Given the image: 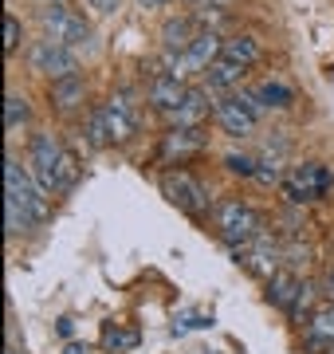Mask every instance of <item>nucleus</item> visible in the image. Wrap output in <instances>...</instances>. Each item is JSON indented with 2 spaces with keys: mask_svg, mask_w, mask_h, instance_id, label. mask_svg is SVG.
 I'll use <instances>...</instances> for the list:
<instances>
[{
  "mask_svg": "<svg viewBox=\"0 0 334 354\" xmlns=\"http://www.w3.org/2000/svg\"><path fill=\"white\" fill-rule=\"evenodd\" d=\"M118 4H122V0H90V8H95L99 16H115Z\"/></svg>",
  "mask_w": 334,
  "mask_h": 354,
  "instance_id": "c756f323",
  "label": "nucleus"
},
{
  "mask_svg": "<svg viewBox=\"0 0 334 354\" xmlns=\"http://www.w3.org/2000/svg\"><path fill=\"white\" fill-rule=\"evenodd\" d=\"M39 24H43V39H55L63 48H79L90 39V24L79 12H71L67 4H48L39 8Z\"/></svg>",
  "mask_w": 334,
  "mask_h": 354,
  "instance_id": "7ed1b4c3",
  "label": "nucleus"
},
{
  "mask_svg": "<svg viewBox=\"0 0 334 354\" xmlns=\"http://www.w3.org/2000/svg\"><path fill=\"white\" fill-rule=\"evenodd\" d=\"M63 354H87V346H83V342H67Z\"/></svg>",
  "mask_w": 334,
  "mask_h": 354,
  "instance_id": "473e14b6",
  "label": "nucleus"
},
{
  "mask_svg": "<svg viewBox=\"0 0 334 354\" xmlns=\"http://www.w3.org/2000/svg\"><path fill=\"white\" fill-rule=\"evenodd\" d=\"M20 39H24V32H20V20H16V16H4V51L12 55V51L20 48Z\"/></svg>",
  "mask_w": 334,
  "mask_h": 354,
  "instance_id": "cd10ccee",
  "label": "nucleus"
},
{
  "mask_svg": "<svg viewBox=\"0 0 334 354\" xmlns=\"http://www.w3.org/2000/svg\"><path fill=\"white\" fill-rule=\"evenodd\" d=\"M256 165H259V162H252L248 153H224V169H228V174H240V177H256Z\"/></svg>",
  "mask_w": 334,
  "mask_h": 354,
  "instance_id": "a878e982",
  "label": "nucleus"
},
{
  "mask_svg": "<svg viewBox=\"0 0 334 354\" xmlns=\"http://www.w3.org/2000/svg\"><path fill=\"white\" fill-rule=\"evenodd\" d=\"M103 346L106 351H130V346H138V335H134V330H122V327H106Z\"/></svg>",
  "mask_w": 334,
  "mask_h": 354,
  "instance_id": "393cba45",
  "label": "nucleus"
},
{
  "mask_svg": "<svg viewBox=\"0 0 334 354\" xmlns=\"http://www.w3.org/2000/svg\"><path fill=\"white\" fill-rule=\"evenodd\" d=\"M331 189V169L319 162H307V165H295L291 177L283 181V193H287V201L291 205H303L311 197H322V193Z\"/></svg>",
  "mask_w": 334,
  "mask_h": 354,
  "instance_id": "0eeeda50",
  "label": "nucleus"
},
{
  "mask_svg": "<svg viewBox=\"0 0 334 354\" xmlns=\"http://www.w3.org/2000/svg\"><path fill=\"white\" fill-rule=\"evenodd\" d=\"M197 36H201V32H193V16H177V20H166V24H161V48L177 51V55H185Z\"/></svg>",
  "mask_w": 334,
  "mask_h": 354,
  "instance_id": "2eb2a0df",
  "label": "nucleus"
},
{
  "mask_svg": "<svg viewBox=\"0 0 334 354\" xmlns=\"http://www.w3.org/2000/svg\"><path fill=\"white\" fill-rule=\"evenodd\" d=\"M217 122H220V130H224V134H232V138H248V134L256 130L259 114H252L244 102L236 99V95H228V99L217 102Z\"/></svg>",
  "mask_w": 334,
  "mask_h": 354,
  "instance_id": "6e6552de",
  "label": "nucleus"
},
{
  "mask_svg": "<svg viewBox=\"0 0 334 354\" xmlns=\"http://www.w3.org/2000/svg\"><path fill=\"white\" fill-rule=\"evenodd\" d=\"M103 118L106 127H110V138L115 142H126L134 130H138V118H134V102H130V95H110L103 106Z\"/></svg>",
  "mask_w": 334,
  "mask_h": 354,
  "instance_id": "9b49d317",
  "label": "nucleus"
},
{
  "mask_svg": "<svg viewBox=\"0 0 334 354\" xmlns=\"http://www.w3.org/2000/svg\"><path fill=\"white\" fill-rule=\"evenodd\" d=\"M208 114H217V106H213V99H208V87H189L185 102H181L177 111H169L166 118L173 122V127H201Z\"/></svg>",
  "mask_w": 334,
  "mask_h": 354,
  "instance_id": "1a4fd4ad",
  "label": "nucleus"
},
{
  "mask_svg": "<svg viewBox=\"0 0 334 354\" xmlns=\"http://www.w3.org/2000/svg\"><path fill=\"white\" fill-rule=\"evenodd\" d=\"M256 99H259V106H264V111H287V106H291V99H295V95H291V87H287V83H283V79H264V83H256Z\"/></svg>",
  "mask_w": 334,
  "mask_h": 354,
  "instance_id": "f3484780",
  "label": "nucleus"
},
{
  "mask_svg": "<svg viewBox=\"0 0 334 354\" xmlns=\"http://www.w3.org/2000/svg\"><path fill=\"white\" fill-rule=\"evenodd\" d=\"M311 299H315V288H311L307 279H303V283H299V295H295V304L287 307V315H291V319H303V311L311 307Z\"/></svg>",
  "mask_w": 334,
  "mask_h": 354,
  "instance_id": "bb28decb",
  "label": "nucleus"
},
{
  "mask_svg": "<svg viewBox=\"0 0 334 354\" xmlns=\"http://www.w3.org/2000/svg\"><path fill=\"white\" fill-rule=\"evenodd\" d=\"M322 291H326V299H334V268H326V276H322Z\"/></svg>",
  "mask_w": 334,
  "mask_h": 354,
  "instance_id": "2f4dec72",
  "label": "nucleus"
},
{
  "mask_svg": "<svg viewBox=\"0 0 334 354\" xmlns=\"http://www.w3.org/2000/svg\"><path fill=\"white\" fill-rule=\"evenodd\" d=\"M87 142H90V146H99V150L115 142V138H110V127H106V118H103V106L87 114Z\"/></svg>",
  "mask_w": 334,
  "mask_h": 354,
  "instance_id": "5701e85b",
  "label": "nucleus"
},
{
  "mask_svg": "<svg viewBox=\"0 0 334 354\" xmlns=\"http://www.w3.org/2000/svg\"><path fill=\"white\" fill-rule=\"evenodd\" d=\"M4 354H16V351H4Z\"/></svg>",
  "mask_w": 334,
  "mask_h": 354,
  "instance_id": "c9c22d12",
  "label": "nucleus"
},
{
  "mask_svg": "<svg viewBox=\"0 0 334 354\" xmlns=\"http://www.w3.org/2000/svg\"><path fill=\"white\" fill-rule=\"evenodd\" d=\"M28 225H32V216H28L16 201H8V197H4V232H8V236H16V232H24Z\"/></svg>",
  "mask_w": 334,
  "mask_h": 354,
  "instance_id": "b1692460",
  "label": "nucleus"
},
{
  "mask_svg": "<svg viewBox=\"0 0 334 354\" xmlns=\"http://www.w3.org/2000/svg\"><path fill=\"white\" fill-rule=\"evenodd\" d=\"M205 130L201 127H173L161 138V153L166 158H185V153H197V150H205Z\"/></svg>",
  "mask_w": 334,
  "mask_h": 354,
  "instance_id": "ddd939ff",
  "label": "nucleus"
},
{
  "mask_svg": "<svg viewBox=\"0 0 334 354\" xmlns=\"http://www.w3.org/2000/svg\"><path fill=\"white\" fill-rule=\"evenodd\" d=\"M256 181H264V185H275V181H279V165H275V162H259V165H256Z\"/></svg>",
  "mask_w": 334,
  "mask_h": 354,
  "instance_id": "c85d7f7f",
  "label": "nucleus"
},
{
  "mask_svg": "<svg viewBox=\"0 0 334 354\" xmlns=\"http://www.w3.org/2000/svg\"><path fill=\"white\" fill-rule=\"evenodd\" d=\"M213 221H217V228H220V241L228 244V248H236V252L264 236V232H259V228H264L259 213L252 205H244L240 197H224V201L213 205Z\"/></svg>",
  "mask_w": 334,
  "mask_h": 354,
  "instance_id": "f03ea898",
  "label": "nucleus"
},
{
  "mask_svg": "<svg viewBox=\"0 0 334 354\" xmlns=\"http://www.w3.org/2000/svg\"><path fill=\"white\" fill-rule=\"evenodd\" d=\"M161 4H169V0H141V8H161Z\"/></svg>",
  "mask_w": 334,
  "mask_h": 354,
  "instance_id": "72a5a7b5",
  "label": "nucleus"
},
{
  "mask_svg": "<svg viewBox=\"0 0 334 354\" xmlns=\"http://www.w3.org/2000/svg\"><path fill=\"white\" fill-rule=\"evenodd\" d=\"M161 193L177 205L181 213H189V216H205L208 209H213L205 185H201L197 177H189L185 169H169V174H161Z\"/></svg>",
  "mask_w": 334,
  "mask_h": 354,
  "instance_id": "39448f33",
  "label": "nucleus"
},
{
  "mask_svg": "<svg viewBox=\"0 0 334 354\" xmlns=\"http://www.w3.org/2000/svg\"><path fill=\"white\" fill-rule=\"evenodd\" d=\"M299 283H303V279H299L295 272H275V276L268 279V299L279 307V311H287V307L295 304Z\"/></svg>",
  "mask_w": 334,
  "mask_h": 354,
  "instance_id": "a211bd4d",
  "label": "nucleus"
},
{
  "mask_svg": "<svg viewBox=\"0 0 334 354\" xmlns=\"http://www.w3.org/2000/svg\"><path fill=\"white\" fill-rule=\"evenodd\" d=\"M20 122H28V99L20 91H8V95H4V127L16 130Z\"/></svg>",
  "mask_w": 334,
  "mask_h": 354,
  "instance_id": "4be33fe9",
  "label": "nucleus"
},
{
  "mask_svg": "<svg viewBox=\"0 0 334 354\" xmlns=\"http://www.w3.org/2000/svg\"><path fill=\"white\" fill-rule=\"evenodd\" d=\"M236 256H240V264H244L248 272H256V276H264V279H271V276H275V272H279L275 264L283 260V252H279V248H275V244L268 241V236H259V241H252L248 248H240Z\"/></svg>",
  "mask_w": 334,
  "mask_h": 354,
  "instance_id": "9d476101",
  "label": "nucleus"
},
{
  "mask_svg": "<svg viewBox=\"0 0 334 354\" xmlns=\"http://www.w3.org/2000/svg\"><path fill=\"white\" fill-rule=\"evenodd\" d=\"M311 339L315 342H334V299L331 304H322L315 315H311Z\"/></svg>",
  "mask_w": 334,
  "mask_h": 354,
  "instance_id": "412c9836",
  "label": "nucleus"
},
{
  "mask_svg": "<svg viewBox=\"0 0 334 354\" xmlns=\"http://www.w3.org/2000/svg\"><path fill=\"white\" fill-rule=\"evenodd\" d=\"M205 75H208V87L220 91V87H236V83L244 79V67H240V64H232V59H217V64L208 67Z\"/></svg>",
  "mask_w": 334,
  "mask_h": 354,
  "instance_id": "aec40b11",
  "label": "nucleus"
},
{
  "mask_svg": "<svg viewBox=\"0 0 334 354\" xmlns=\"http://www.w3.org/2000/svg\"><path fill=\"white\" fill-rule=\"evenodd\" d=\"M4 193H8V201H16L28 216H32V225L48 216V201H43V189H36V185L28 181L24 165L16 162L12 153L4 158Z\"/></svg>",
  "mask_w": 334,
  "mask_h": 354,
  "instance_id": "20e7f679",
  "label": "nucleus"
},
{
  "mask_svg": "<svg viewBox=\"0 0 334 354\" xmlns=\"http://www.w3.org/2000/svg\"><path fill=\"white\" fill-rule=\"evenodd\" d=\"M83 99H87L83 75H67V79H55L52 83V102L59 111H75V106H83Z\"/></svg>",
  "mask_w": 334,
  "mask_h": 354,
  "instance_id": "dca6fc26",
  "label": "nucleus"
},
{
  "mask_svg": "<svg viewBox=\"0 0 334 354\" xmlns=\"http://www.w3.org/2000/svg\"><path fill=\"white\" fill-rule=\"evenodd\" d=\"M220 59H232V64L248 67V64H256L259 59V44L252 36H232V39L220 44Z\"/></svg>",
  "mask_w": 334,
  "mask_h": 354,
  "instance_id": "6ab92c4d",
  "label": "nucleus"
},
{
  "mask_svg": "<svg viewBox=\"0 0 334 354\" xmlns=\"http://www.w3.org/2000/svg\"><path fill=\"white\" fill-rule=\"evenodd\" d=\"M193 4H224V0H193Z\"/></svg>",
  "mask_w": 334,
  "mask_h": 354,
  "instance_id": "f704fd0d",
  "label": "nucleus"
},
{
  "mask_svg": "<svg viewBox=\"0 0 334 354\" xmlns=\"http://www.w3.org/2000/svg\"><path fill=\"white\" fill-rule=\"evenodd\" d=\"M185 95H189V87H185L181 79H173V75H154L150 87H146V102H154L161 114L177 111L181 102H185Z\"/></svg>",
  "mask_w": 334,
  "mask_h": 354,
  "instance_id": "f8f14e48",
  "label": "nucleus"
},
{
  "mask_svg": "<svg viewBox=\"0 0 334 354\" xmlns=\"http://www.w3.org/2000/svg\"><path fill=\"white\" fill-rule=\"evenodd\" d=\"M55 327H59V335H63V339H71V330H75V319H71V315H63L59 323H55Z\"/></svg>",
  "mask_w": 334,
  "mask_h": 354,
  "instance_id": "7c9ffc66",
  "label": "nucleus"
},
{
  "mask_svg": "<svg viewBox=\"0 0 334 354\" xmlns=\"http://www.w3.org/2000/svg\"><path fill=\"white\" fill-rule=\"evenodd\" d=\"M32 169H36V181L43 193H67L75 189L79 181L75 158L63 150V142L55 134H36L32 138Z\"/></svg>",
  "mask_w": 334,
  "mask_h": 354,
  "instance_id": "f257e3e1",
  "label": "nucleus"
},
{
  "mask_svg": "<svg viewBox=\"0 0 334 354\" xmlns=\"http://www.w3.org/2000/svg\"><path fill=\"white\" fill-rule=\"evenodd\" d=\"M220 44H224V39H220L217 32H201V36L189 44V51H185L189 71H208V67L220 59Z\"/></svg>",
  "mask_w": 334,
  "mask_h": 354,
  "instance_id": "4468645a",
  "label": "nucleus"
},
{
  "mask_svg": "<svg viewBox=\"0 0 334 354\" xmlns=\"http://www.w3.org/2000/svg\"><path fill=\"white\" fill-rule=\"evenodd\" d=\"M28 64H32V71L48 75L52 83L67 75H79V55L71 48H63V44H55V39H36L32 51H28Z\"/></svg>",
  "mask_w": 334,
  "mask_h": 354,
  "instance_id": "423d86ee",
  "label": "nucleus"
}]
</instances>
